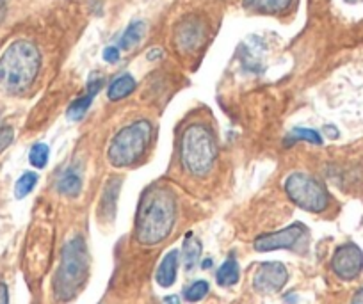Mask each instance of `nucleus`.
Segmentation results:
<instances>
[{
  "label": "nucleus",
  "mask_w": 363,
  "mask_h": 304,
  "mask_svg": "<svg viewBox=\"0 0 363 304\" xmlns=\"http://www.w3.org/2000/svg\"><path fill=\"white\" fill-rule=\"evenodd\" d=\"M177 221V196L167 185L153 184L145 188L135 215V240L157 246L169 237Z\"/></svg>",
  "instance_id": "obj_1"
},
{
  "label": "nucleus",
  "mask_w": 363,
  "mask_h": 304,
  "mask_svg": "<svg viewBox=\"0 0 363 304\" xmlns=\"http://www.w3.org/2000/svg\"><path fill=\"white\" fill-rule=\"evenodd\" d=\"M289 272L280 261H265L253 276V286L260 293H277L285 286Z\"/></svg>",
  "instance_id": "obj_9"
},
{
  "label": "nucleus",
  "mask_w": 363,
  "mask_h": 304,
  "mask_svg": "<svg viewBox=\"0 0 363 304\" xmlns=\"http://www.w3.org/2000/svg\"><path fill=\"white\" fill-rule=\"evenodd\" d=\"M89 272V253L82 235H75L61 251V264L54 278V293L61 303L72 300L84 286Z\"/></svg>",
  "instance_id": "obj_3"
},
{
  "label": "nucleus",
  "mask_w": 363,
  "mask_h": 304,
  "mask_svg": "<svg viewBox=\"0 0 363 304\" xmlns=\"http://www.w3.org/2000/svg\"><path fill=\"white\" fill-rule=\"evenodd\" d=\"M351 304H363V286L358 290V292L354 293V297H352Z\"/></svg>",
  "instance_id": "obj_28"
},
{
  "label": "nucleus",
  "mask_w": 363,
  "mask_h": 304,
  "mask_svg": "<svg viewBox=\"0 0 363 304\" xmlns=\"http://www.w3.org/2000/svg\"><path fill=\"white\" fill-rule=\"evenodd\" d=\"M347 4H363V0H345Z\"/></svg>",
  "instance_id": "obj_29"
},
{
  "label": "nucleus",
  "mask_w": 363,
  "mask_h": 304,
  "mask_svg": "<svg viewBox=\"0 0 363 304\" xmlns=\"http://www.w3.org/2000/svg\"><path fill=\"white\" fill-rule=\"evenodd\" d=\"M121 178L114 176L107 181V187L104 191L102 201H100V215L107 219L114 218V212H116V201H118V194H120L121 188Z\"/></svg>",
  "instance_id": "obj_15"
},
{
  "label": "nucleus",
  "mask_w": 363,
  "mask_h": 304,
  "mask_svg": "<svg viewBox=\"0 0 363 304\" xmlns=\"http://www.w3.org/2000/svg\"><path fill=\"white\" fill-rule=\"evenodd\" d=\"M285 192L289 198L306 212L319 214L330 205V194L326 187L306 173H292L285 180Z\"/></svg>",
  "instance_id": "obj_6"
},
{
  "label": "nucleus",
  "mask_w": 363,
  "mask_h": 304,
  "mask_svg": "<svg viewBox=\"0 0 363 304\" xmlns=\"http://www.w3.org/2000/svg\"><path fill=\"white\" fill-rule=\"evenodd\" d=\"M331 269L340 279L351 281L356 279L363 271V253L356 244L349 242L338 247L331 260Z\"/></svg>",
  "instance_id": "obj_8"
},
{
  "label": "nucleus",
  "mask_w": 363,
  "mask_h": 304,
  "mask_svg": "<svg viewBox=\"0 0 363 304\" xmlns=\"http://www.w3.org/2000/svg\"><path fill=\"white\" fill-rule=\"evenodd\" d=\"M240 278V269L239 264H237L233 258H228L225 264L219 267L218 274H216V279L221 286H233Z\"/></svg>",
  "instance_id": "obj_19"
},
{
  "label": "nucleus",
  "mask_w": 363,
  "mask_h": 304,
  "mask_svg": "<svg viewBox=\"0 0 363 304\" xmlns=\"http://www.w3.org/2000/svg\"><path fill=\"white\" fill-rule=\"evenodd\" d=\"M48 155H50V150H48V146L43 145V142H38V145H34L33 148H30L29 162L33 164L36 169H43L48 162Z\"/></svg>",
  "instance_id": "obj_22"
},
{
  "label": "nucleus",
  "mask_w": 363,
  "mask_h": 304,
  "mask_svg": "<svg viewBox=\"0 0 363 304\" xmlns=\"http://www.w3.org/2000/svg\"><path fill=\"white\" fill-rule=\"evenodd\" d=\"M0 304H9V292L6 283H0Z\"/></svg>",
  "instance_id": "obj_26"
},
{
  "label": "nucleus",
  "mask_w": 363,
  "mask_h": 304,
  "mask_svg": "<svg viewBox=\"0 0 363 304\" xmlns=\"http://www.w3.org/2000/svg\"><path fill=\"white\" fill-rule=\"evenodd\" d=\"M38 180H40L38 173H33V171H27V173H23L15 185L16 199H23L26 196H29L30 192L34 191V187H36Z\"/></svg>",
  "instance_id": "obj_20"
},
{
  "label": "nucleus",
  "mask_w": 363,
  "mask_h": 304,
  "mask_svg": "<svg viewBox=\"0 0 363 304\" xmlns=\"http://www.w3.org/2000/svg\"><path fill=\"white\" fill-rule=\"evenodd\" d=\"M306 235V228L301 223H294V225L287 226L285 230L280 232L265 233L255 239L253 246L255 249L260 253H267V251H277V249H292L298 242H301L303 237Z\"/></svg>",
  "instance_id": "obj_7"
},
{
  "label": "nucleus",
  "mask_w": 363,
  "mask_h": 304,
  "mask_svg": "<svg viewBox=\"0 0 363 304\" xmlns=\"http://www.w3.org/2000/svg\"><path fill=\"white\" fill-rule=\"evenodd\" d=\"M182 166L191 176L205 178L214 169L218 159V146L214 135L205 125H191L182 134L180 142Z\"/></svg>",
  "instance_id": "obj_4"
},
{
  "label": "nucleus",
  "mask_w": 363,
  "mask_h": 304,
  "mask_svg": "<svg viewBox=\"0 0 363 304\" xmlns=\"http://www.w3.org/2000/svg\"><path fill=\"white\" fill-rule=\"evenodd\" d=\"M146 34V26L145 22H141V20H135V22H132L130 26L125 29V33L121 34L120 41H118V48L120 50H132V48L135 47V45H139L143 41V38H145Z\"/></svg>",
  "instance_id": "obj_17"
},
{
  "label": "nucleus",
  "mask_w": 363,
  "mask_h": 304,
  "mask_svg": "<svg viewBox=\"0 0 363 304\" xmlns=\"http://www.w3.org/2000/svg\"><path fill=\"white\" fill-rule=\"evenodd\" d=\"M41 68V54L30 41L18 40L0 55V89L8 94H22L36 80Z\"/></svg>",
  "instance_id": "obj_2"
},
{
  "label": "nucleus",
  "mask_w": 363,
  "mask_h": 304,
  "mask_svg": "<svg viewBox=\"0 0 363 304\" xmlns=\"http://www.w3.org/2000/svg\"><path fill=\"white\" fill-rule=\"evenodd\" d=\"M208 288H211L208 283L200 279V281H194L193 285L187 286L186 292H184V297H186V300H189V303H198V300H201L207 295Z\"/></svg>",
  "instance_id": "obj_23"
},
{
  "label": "nucleus",
  "mask_w": 363,
  "mask_h": 304,
  "mask_svg": "<svg viewBox=\"0 0 363 304\" xmlns=\"http://www.w3.org/2000/svg\"><path fill=\"white\" fill-rule=\"evenodd\" d=\"M177 45L180 50L184 52H193L203 43L205 40V26L200 22V20H184V22L178 26L177 29Z\"/></svg>",
  "instance_id": "obj_10"
},
{
  "label": "nucleus",
  "mask_w": 363,
  "mask_h": 304,
  "mask_svg": "<svg viewBox=\"0 0 363 304\" xmlns=\"http://www.w3.org/2000/svg\"><path fill=\"white\" fill-rule=\"evenodd\" d=\"M134 91H135L134 77H132L130 73H123V75L116 77V79L109 84V87H107V98H109L111 101L123 100V98L130 96Z\"/></svg>",
  "instance_id": "obj_16"
},
{
  "label": "nucleus",
  "mask_w": 363,
  "mask_h": 304,
  "mask_svg": "<svg viewBox=\"0 0 363 304\" xmlns=\"http://www.w3.org/2000/svg\"><path fill=\"white\" fill-rule=\"evenodd\" d=\"M13 137H15V132L11 127H0V152L11 145Z\"/></svg>",
  "instance_id": "obj_24"
},
{
  "label": "nucleus",
  "mask_w": 363,
  "mask_h": 304,
  "mask_svg": "<svg viewBox=\"0 0 363 304\" xmlns=\"http://www.w3.org/2000/svg\"><path fill=\"white\" fill-rule=\"evenodd\" d=\"M201 257V242L193 235V233H187L186 240L182 244V261H184V267L186 271L196 267V264L200 261Z\"/></svg>",
  "instance_id": "obj_18"
},
{
  "label": "nucleus",
  "mask_w": 363,
  "mask_h": 304,
  "mask_svg": "<svg viewBox=\"0 0 363 304\" xmlns=\"http://www.w3.org/2000/svg\"><path fill=\"white\" fill-rule=\"evenodd\" d=\"M57 191L66 198H77L82 192V174H80L79 167H68L59 176Z\"/></svg>",
  "instance_id": "obj_14"
},
{
  "label": "nucleus",
  "mask_w": 363,
  "mask_h": 304,
  "mask_svg": "<svg viewBox=\"0 0 363 304\" xmlns=\"http://www.w3.org/2000/svg\"><path fill=\"white\" fill-rule=\"evenodd\" d=\"M247 11L260 13V15H281L289 11L294 0H242Z\"/></svg>",
  "instance_id": "obj_12"
},
{
  "label": "nucleus",
  "mask_w": 363,
  "mask_h": 304,
  "mask_svg": "<svg viewBox=\"0 0 363 304\" xmlns=\"http://www.w3.org/2000/svg\"><path fill=\"white\" fill-rule=\"evenodd\" d=\"M104 79L100 75H91V79L87 80V93L82 96L77 98L75 101H72V106L66 111V116L72 121H79L86 116V113L89 111L91 103H93V98L99 94V91L102 89Z\"/></svg>",
  "instance_id": "obj_11"
},
{
  "label": "nucleus",
  "mask_w": 363,
  "mask_h": 304,
  "mask_svg": "<svg viewBox=\"0 0 363 304\" xmlns=\"http://www.w3.org/2000/svg\"><path fill=\"white\" fill-rule=\"evenodd\" d=\"M153 127L150 121L139 120L121 128L107 148V160L114 167H128L138 162L148 150Z\"/></svg>",
  "instance_id": "obj_5"
},
{
  "label": "nucleus",
  "mask_w": 363,
  "mask_h": 304,
  "mask_svg": "<svg viewBox=\"0 0 363 304\" xmlns=\"http://www.w3.org/2000/svg\"><path fill=\"white\" fill-rule=\"evenodd\" d=\"M102 57H104V61H106V62H111V64H114V62L120 61V48H118V47L104 48Z\"/></svg>",
  "instance_id": "obj_25"
},
{
  "label": "nucleus",
  "mask_w": 363,
  "mask_h": 304,
  "mask_svg": "<svg viewBox=\"0 0 363 304\" xmlns=\"http://www.w3.org/2000/svg\"><path fill=\"white\" fill-rule=\"evenodd\" d=\"M177 272H178V251H169L166 257L160 261L159 269H157L155 279L160 286L169 288L177 281Z\"/></svg>",
  "instance_id": "obj_13"
},
{
  "label": "nucleus",
  "mask_w": 363,
  "mask_h": 304,
  "mask_svg": "<svg viewBox=\"0 0 363 304\" xmlns=\"http://www.w3.org/2000/svg\"><path fill=\"white\" fill-rule=\"evenodd\" d=\"M208 267H212V260H205L203 261V269H208Z\"/></svg>",
  "instance_id": "obj_30"
},
{
  "label": "nucleus",
  "mask_w": 363,
  "mask_h": 304,
  "mask_svg": "<svg viewBox=\"0 0 363 304\" xmlns=\"http://www.w3.org/2000/svg\"><path fill=\"white\" fill-rule=\"evenodd\" d=\"M299 141L312 142V145H317V146L323 145V137H320L319 132L310 130V128H301V127L294 128V130L287 135V139H285L287 145H294V142H299Z\"/></svg>",
  "instance_id": "obj_21"
},
{
  "label": "nucleus",
  "mask_w": 363,
  "mask_h": 304,
  "mask_svg": "<svg viewBox=\"0 0 363 304\" xmlns=\"http://www.w3.org/2000/svg\"><path fill=\"white\" fill-rule=\"evenodd\" d=\"M160 304H180V297H178V295H167V297H164L162 303H160Z\"/></svg>",
  "instance_id": "obj_27"
}]
</instances>
